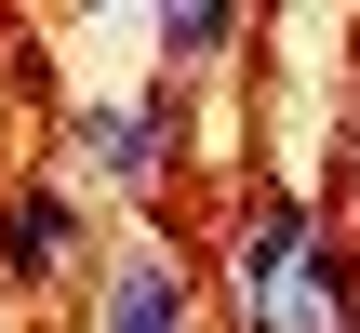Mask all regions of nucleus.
<instances>
[{"label": "nucleus", "mask_w": 360, "mask_h": 333, "mask_svg": "<svg viewBox=\"0 0 360 333\" xmlns=\"http://www.w3.org/2000/svg\"><path fill=\"white\" fill-rule=\"evenodd\" d=\"M67 254H80V214L53 200V187H27V200H0V280H67Z\"/></svg>", "instance_id": "f257e3e1"}, {"label": "nucleus", "mask_w": 360, "mask_h": 333, "mask_svg": "<svg viewBox=\"0 0 360 333\" xmlns=\"http://www.w3.org/2000/svg\"><path fill=\"white\" fill-rule=\"evenodd\" d=\"M160 147H174L160 107H94V120H80V160H94L107 187H160Z\"/></svg>", "instance_id": "f03ea898"}, {"label": "nucleus", "mask_w": 360, "mask_h": 333, "mask_svg": "<svg viewBox=\"0 0 360 333\" xmlns=\"http://www.w3.org/2000/svg\"><path fill=\"white\" fill-rule=\"evenodd\" d=\"M107 333H187V280H174V254H160V240L107 267Z\"/></svg>", "instance_id": "7ed1b4c3"}, {"label": "nucleus", "mask_w": 360, "mask_h": 333, "mask_svg": "<svg viewBox=\"0 0 360 333\" xmlns=\"http://www.w3.org/2000/svg\"><path fill=\"white\" fill-rule=\"evenodd\" d=\"M227 40H240L227 0H174V13H160V53H174V67H200V53H227Z\"/></svg>", "instance_id": "20e7f679"}]
</instances>
